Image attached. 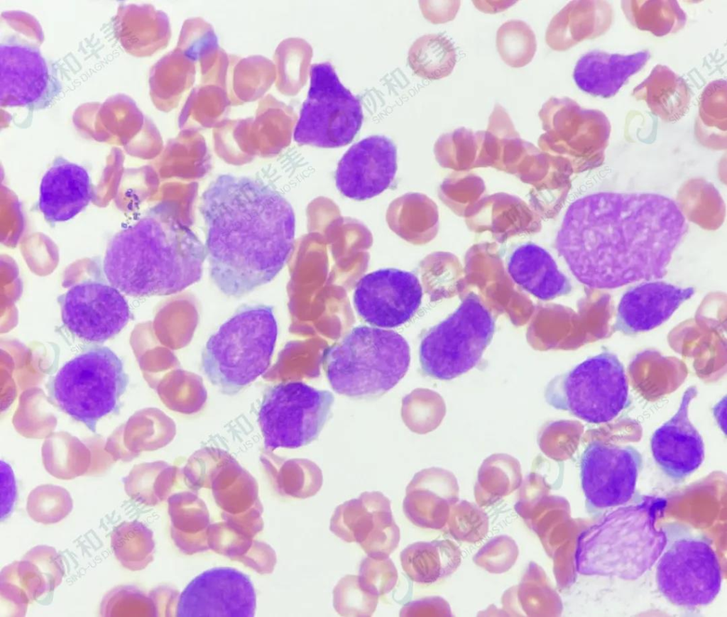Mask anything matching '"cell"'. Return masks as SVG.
<instances>
[{
	"mask_svg": "<svg viewBox=\"0 0 727 617\" xmlns=\"http://www.w3.org/2000/svg\"><path fill=\"white\" fill-rule=\"evenodd\" d=\"M540 114L551 117L562 129L570 146L588 168L601 164L608 146L611 126L606 115L595 109L581 108L568 97H550Z\"/></svg>",
	"mask_w": 727,
	"mask_h": 617,
	"instance_id": "7402d4cb",
	"label": "cell"
},
{
	"mask_svg": "<svg viewBox=\"0 0 727 617\" xmlns=\"http://www.w3.org/2000/svg\"><path fill=\"white\" fill-rule=\"evenodd\" d=\"M496 48L501 59L512 67H522L535 54L537 41L530 26L520 20L503 23L496 33Z\"/></svg>",
	"mask_w": 727,
	"mask_h": 617,
	"instance_id": "b9f144b4",
	"label": "cell"
},
{
	"mask_svg": "<svg viewBox=\"0 0 727 617\" xmlns=\"http://www.w3.org/2000/svg\"><path fill=\"white\" fill-rule=\"evenodd\" d=\"M94 196L87 170L58 156L42 178L38 207L48 223L63 222L84 210Z\"/></svg>",
	"mask_w": 727,
	"mask_h": 617,
	"instance_id": "603a6c76",
	"label": "cell"
},
{
	"mask_svg": "<svg viewBox=\"0 0 727 617\" xmlns=\"http://www.w3.org/2000/svg\"><path fill=\"white\" fill-rule=\"evenodd\" d=\"M297 116L293 109L267 94L258 103L255 118H250L249 137L256 155L278 153L290 143Z\"/></svg>",
	"mask_w": 727,
	"mask_h": 617,
	"instance_id": "f1b7e54d",
	"label": "cell"
},
{
	"mask_svg": "<svg viewBox=\"0 0 727 617\" xmlns=\"http://www.w3.org/2000/svg\"><path fill=\"white\" fill-rule=\"evenodd\" d=\"M332 388L355 399L378 398L406 374L410 349L398 332L373 326L353 328L322 357Z\"/></svg>",
	"mask_w": 727,
	"mask_h": 617,
	"instance_id": "5b68a950",
	"label": "cell"
},
{
	"mask_svg": "<svg viewBox=\"0 0 727 617\" xmlns=\"http://www.w3.org/2000/svg\"><path fill=\"white\" fill-rule=\"evenodd\" d=\"M397 171V148L384 136H371L351 146L339 160L336 185L345 197L366 200L382 193Z\"/></svg>",
	"mask_w": 727,
	"mask_h": 617,
	"instance_id": "d6986e66",
	"label": "cell"
},
{
	"mask_svg": "<svg viewBox=\"0 0 727 617\" xmlns=\"http://www.w3.org/2000/svg\"><path fill=\"white\" fill-rule=\"evenodd\" d=\"M50 491H36L28 498L27 512L35 522L45 525L59 523L72 509V500L66 492Z\"/></svg>",
	"mask_w": 727,
	"mask_h": 617,
	"instance_id": "ee69618b",
	"label": "cell"
},
{
	"mask_svg": "<svg viewBox=\"0 0 727 617\" xmlns=\"http://www.w3.org/2000/svg\"><path fill=\"white\" fill-rule=\"evenodd\" d=\"M694 293L693 287L681 288L659 280L633 286L620 300L614 330L625 335L650 331L667 321Z\"/></svg>",
	"mask_w": 727,
	"mask_h": 617,
	"instance_id": "44dd1931",
	"label": "cell"
},
{
	"mask_svg": "<svg viewBox=\"0 0 727 617\" xmlns=\"http://www.w3.org/2000/svg\"><path fill=\"white\" fill-rule=\"evenodd\" d=\"M274 62L253 55L239 58L230 55L226 92L231 105H240L262 97L275 82Z\"/></svg>",
	"mask_w": 727,
	"mask_h": 617,
	"instance_id": "d6a6232c",
	"label": "cell"
},
{
	"mask_svg": "<svg viewBox=\"0 0 727 617\" xmlns=\"http://www.w3.org/2000/svg\"><path fill=\"white\" fill-rule=\"evenodd\" d=\"M231 105L227 92L215 84H200L192 89L180 114L182 130L217 127Z\"/></svg>",
	"mask_w": 727,
	"mask_h": 617,
	"instance_id": "836d02e7",
	"label": "cell"
},
{
	"mask_svg": "<svg viewBox=\"0 0 727 617\" xmlns=\"http://www.w3.org/2000/svg\"><path fill=\"white\" fill-rule=\"evenodd\" d=\"M64 326L75 336L93 343H103L118 334L131 318L122 293L109 283L87 280L59 296Z\"/></svg>",
	"mask_w": 727,
	"mask_h": 617,
	"instance_id": "9a60e30c",
	"label": "cell"
},
{
	"mask_svg": "<svg viewBox=\"0 0 727 617\" xmlns=\"http://www.w3.org/2000/svg\"><path fill=\"white\" fill-rule=\"evenodd\" d=\"M0 62L1 107L42 110L59 96L61 84L34 43L18 34L2 36Z\"/></svg>",
	"mask_w": 727,
	"mask_h": 617,
	"instance_id": "4fadbf2b",
	"label": "cell"
},
{
	"mask_svg": "<svg viewBox=\"0 0 727 617\" xmlns=\"http://www.w3.org/2000/svg\"><path fill=\"white\" fill-rule=\"evenodd\" d=\"M312 56V48L304 40L288 38L274 54L275 86L283 94L295 95L305 84Z\"/></svg>",
	"mask_w": 727,
	"mask_h": 617,
	"instance_id": "74e56055",
	"label": "cell"
},
{
	"mask_svg": "<svg viewBox=\"0 0 727 617\" xmlns=\"http://www.w3.org/2000/svg\"><path fill=\"white\" fill-rule=\"evenodd\" d=\"M195 63L175 48L160 58L151 68L150 94L160 110L169 111L179 104L195 80Z\"/></svg>",
	"mask_w": 727,
	"mask_h": 617,
	"instance_id": "4dcf8cb0",
	"label": "cell"
},
{
	"mask_svg": "<svg viewBox=\"0 0 727 617\" xmlns=\"http://www.w3.org/2000/svg\"><path fill=\"white\" fill-rule=\"evenodd\" d=\"M650 56L647 50L626 55L593 50L579 59L573 77L582 91L604 98L611 97L645 66Z\"/></svg>",
	"mask_w": 727,
	"mask_h": 617,
	"instance_id": "d4e9b609",
	"label": "cell"
},
{
	"mask_svg": "<svg viewBox=\"0 0 727 617\" xmlns=\"http://www.w3.org/2000/svg\"><path fill=\"white\" fill-rule=\"evenodd\" d=\"M408 61L417 76L439 80L452 73L457 62V53L453 43L446 36L427 34L412 43Z\"/></svg>",
	"mask_w": 727,
	"mask_h": 617,
	"instance_id": "e575fe53",
	"label": "cell"
},
{
	"mask_svg": "<svg viewBox=\"0 0 727 617\" xmlns=\"http://www.w3.org/2000/svg\"><path fill=\"white\" fill-rule=\"evenodd\" d=\"M199 210L210 278L228 297L239 298L270 282L293 251L292 206L260 180L219 175L204 191Z\"/></svg>",
	"mask_w": 727,
	"mask_h": 617,
	"instance_id": "7a4b0ae2",
	"label": "cell"
},
{
	"mask_svg": "<svg viewBox=\"0 0 727 617\" xmlns=\"http://www.w3.org/2000/svg\"><path fill=\"white\" fill-rule=\"evenodd\" d=\"M643 458L631 445L591 442L580 461L581 488L590 512L625 505L635 494Z\"/></svg>",
	"mask_w": 727,
	"mask_h": 617,
	"instance_id": "5bb4252c",
	"label": "cell"
},
{
	"mask_svg": "<svg viewBox=\"0 0 727 617\" xmlns=\"http://www.w3.org/2000/svg\"><path fill=\"white\" fill-rule=\"evenodd\" d=\"M33 562L44 577L49 591H53L62 581L65 567L56 550L48 545H37L23 557Z\"/></svg>",
	"mask_w": 727,
	"mask_h": 617,
	"instance_id": "7dc6e473",
	"label": "cell"
},
{
	"mask_svg": "<svg viewBox=\"0 0 727 617\" xmlns=\"http://www.w3.org/2000/svg\"><path fill=\"white\" fill-rule=\"evenodd\" d=\"M446 603L439 597L425 598L406 604L400 610V616H437L444 615Z\"/></svg>",
	"mask_w": 727,
	"mask_h": 617,
	"instance_id": "c3c4849f",
	"label": "cell"
},
{
	"mask_svg": "<svg viewBox=\"0 0 727 617\" xmlns=\"http://www.w3.org/2000/svg\"><path fill=\"white\" fill-rule=\"evenodd\" d=\"M402 568L413 581L430 584L456 571L461 552L448 540L417 542L407 546L400 555Z\"/></svg>",
	"mask_w": 727,
	"mask_h": 617,
	"instance_id": "f546056e",
	"label": "cell"
},
{
	"mask_svg": "<svg viewBox=\"0 0 727 617\" xmlns=\"http://www.w3.org/2000/svg\"><path fill=\"white\" fill-rule=\"evenodd\" d=\"M330 530L347 542H357L371 557H387L400 541V530L390 501L380 492H364L359 498L337 507Z\"/></svg>",
	"mask_w": 727,
	"mask_h": 617,
	"instance_id": "ac0fdd59",
	"label": "cell"
},
{
	"mask_svg": "<svg viewBox=\"0 0 727 617\" xmlns=\"http://www.w3.org/2000/svg\"><path fill=\"white\" fill-rule=\"evenodd\" d=\"M277 337L272 306L242 305L207 340L203 373L220 392L235 395L268 370Z\"/></svg>",
	"mask_w": 727,
	"mask_h": 617,
	"instance_id": "8992f818",
	"label": "cell"
},
{
	"mask_svg": "<svg viewBox=\"0 0 727 617\" xmlns=\"http://www.w3.org/2000/svg\"><path fill=\"white\" fill-rule=\"evenodd\" d=\"M662 528L667 540L656 567L660 592L678 606L710 604L722 583L721 567L711 542L684 525L670 523Z\"/></svg>",
	"mask_w": 727,
	"mask_h": 617,
	"instance_id": "30bf717a",
	"label": "cell"
},
{
	"mask_svg": "<svg viewBox=\"0 0 727 617\" xmlns=\"http://www.w3.org/2000/svg\"><path fill=\"white\" fill-rule=\"evenodd\" d=\"M545 398L553 408L589 423L609 422L630 403L624 366L615 354L603 351L554 377Z\"/></svg>",
	"mask_w": 727,
	"mask_h": 617,
	"instance_id": "9c48e42d",
	"label": "cell"
},
{
	"mask_svg": "<svg viewBox=\"0 0 727 617\" xmlns=\"http://www.w3.org/2000/svg\"><path fill=\"white\" fill-rule=\"evenodd\" d=\"M633 95L645 101L654 114L667 122L681 119L688 111L691 99L686 82L662 65H656L635 87Z\"/></svg>",
	"mask_w": 727,
	"mask_h": 617,
	"instance_id": "83f0119b",
	"label": "cell"
},
{
	"mask_svg": "<svg viewBox=\"0 0 727 617\" xmlns=\"http://www.w3.org/2000/svg\"><path fill=\"white\" fill-rule=\"evenodd\" d=\"M256 596L250 578L232 567H215L195 577L181 592L176 616L252 617Z\"/></svg>",
	"mask_w": 727,
	"mask_h": 617,
	"instance_id": "e0dca14e",
	"label": "cell"
},
{
	"mask_svg": "<svg viewBox=\"0 0 727 617\" xmlns=\"http://www.w3.org/2000/svg\"><path fill=\"white\" fill-rule=\"evenodd\" d=\"M422 295L415 274L388 268L361 277L355 286L353 301L356 312L365 322L389 329L408 322L418 310Z\"/></svg>",
	"mask_w": 727,
	"mask_h": 617,
	"instance_id": "2e32d148",
	"label": "cell"
},
{
	"mask_svg": "<svg viewBox=\"0 0 727 617\" xmlns=\"http://www.w3.org/2000/svg\"><path fill=\"white\" fill-rule=\"evenodd\" d=\"M667 501L640 496L632 504L611 511L580 533L574 554L576 570L585 576L635 580L655 564L666 545L657 520Z\"/></svg>",
	"mask_w": 727,
	"mask_h": 617,
	"instance_id": "277c9868",
	"label": "cell"
},
{
	"mask_svg": "<svg viewBox=\"0 0 727 617\" xmlns=\"http://www.w3.org/2000/svg\"><path fill=\"white\" fill-rule=\"evenodd\" d=\"M111 547L124 568L131 571L141 570L152 559L154 547L152 533L138 521L124 522L112 531Z\"/></svg>",
	"mask_w": 727,
	"mask_h": 617,
	"instance_id": "ab89813d",
	"label": "cell"
},
{
	"mask_svg": "<svg viewBox=\"0 0 727 617\" xmlns=\"http://www.w3.org/2000/svg\"><path fill=\"white\" fill-rule=\"evenodd\" d=\"M378 601V596L365 591L356 575L344 577L333 590L334 608L343 616H371Z\"/></svg>",
	"mask_w": 727,
	"mask_h": 617,
	"instance_id": "7bdbcfd3",
	"label": "cell"
},
{
	"mask_svg": "<svg viewBox=\"0 0 727 617\" xmlns=\"http://www.w3.org/2000/svg\"><path fill=\"white\" fill-rule=\"evenodd\" d=\"M194 63L199 62L201 78L207 76L224 59L212 26L201 18L187 19L175 48Z\"/></svg>",
	"mask_w": 727,
	"mask_h": 617,
	"instance_id": "8d00e7d4",
	"label": "cell"
},
{
	"mask_svg": "<svg viewBox=\"0 0 727 617\" xmlns=\"http://www.w3.org/2000/svg\"><path fill=\"white\" fill-rule=\"evenodd\" d=\"M148 599L131 586H121L110 591L100 606L102 616H146L149 615Z\"/></svg>",
	"mask_w": 727,
	"mask_h": 617,
	"instance_id": "bcb514c9",
	"label": "cell"
},
{
	"mask_svg": "<svg viewBox=\"0 0 727 617\" xmlns=\"http://www.w3.org/2000/svg\"><path fill=\"white\" fill-rule=\"evenodd\" d=\"M505 265L511 279L540 300H552L572 291L569 279L559 270L554 258L536 244L527 242L515 247Z\"/></svg>",
	"mask_w": 727,
	"mask_h": 617,
	"instance_id": "cb8c5ba5",
	"label": "cell"
},
{
	"mask_svg": "<svg viewBox=\"0 0 727 617\" xmlns=\"http://www.w3.org/2000/svg\"><path fill=\"white\" fill-rule=\"evenodd\" d=\"M697 391H685L674 415L658 427L650 439L652 457L669 479L682 482L697 470L704 459L703 439L689 417V408Z\"/></svg>",
	"mask_w": 727,
	"mask_h": 617,
	"instance_id": "ffe728a7",
	"label": "cell"
},
{
	"mask_svg": "<svg viewBox=\"0 0 727 617\" xmlns=\"http://www.w3.org/2000/svg\"><path fill=\"white\" fill-rule=\"evenodd\" d=\"M114 31L123 48L135 56H149L165 48L170 39L168 17L151 5L119 7Z\"/></svg>",
	"mask_w": 727,
	"mask_h": 617,
	"instance_id": "4316f807",
	"label": "cell"
},
{
	"mask_svg": "<svg viewBox=\"0 0 727 617\" xmlns=\"http://www.w3.org/2000/svg\"><path fill=\"white\" fill-rule=\"evenodd\" d=\"M621 6L634 26L656 36L677 32L687 22L686 14L677 1H623Z\"/></svg>",
	"mask_w": 727,
	"mask_h": 617,
	"instance_id": "d590c367",
	"label": "cell"
},
{
	"mask_svg": "<svg viewBox=\"0 0 727 617\" xmlns=\"http://www.w3.org/2000/svg\"><path fill=\"white\" fill-rule=\"evenodd\" d=\"M358 579L365 591L379 596L389 593L395 587L398 572L389 557L368 556L361 563Z\"/></svg>",
	"mask_w": 727,
	"mask_h": 617,
	"instance_id": "f6af8a7d",
	"label": "cell"
},
{
	"mask_svg": "<svg viewBox=\"0 0 727 617\" xmlns=\"http://www.w3.org/2000/svg\"><path fill=\"white\" fill-rule=\"evenodd\" d=\"M334 398L302 381H287L264 394L258 421L266 449H296L316 439L329 420Z\"/></svg>",
	"mask_w": 727,
	"mask_h": 617,
	"instance_id": "7c38bea8",
	"label": "cell"
},
{
	"mask_svg": "<svg viewBox=\"0 0 727 617\" xmlns=\"http://www.w3.org/2000/svg\"><path fill=\"white\" fill-rule=\"evenodd\" d=\"M612 18V9L606 1H570L550 22L546 43L553 50H567L585 39L604 33Z\"/></svg>",
	"mask_w": 727,
	"mask_h": 617,
	"instance_id": "484cf974",
	"label": "cell"
},
{
	"mask_svg": "<svg viewBox=\"0 0 727 617\" xmlns=\"http://www.w3.org/2000/svg\"><path fill=\"white\" fill-rule=\"evenodd\" d=\"M687 231L681 208L667 197L603 192L569 205L554 244L579 282L609 290L665 277Z\"/></svg>",
	"mask_w": 727,
	"mask_h": 617,
	"instance_id": "6da1fadb",
	"label": "cell"
},
{
	"mask_svg": "<svg viewBox=\"0 0 727 617\" xmlns=\"http://www.w3.org/2000/svg\"><path fill=\"white\" fill-rule=\"evenodd\" d=\"M129 381L121 359L109 347L94 345L66 362L48 388L63 412L95 433L101 418L119 411Z\"/></svg>",
	"mask_w": 727,
	"mask_h": 617,
	"instance_id": "52a82bcc",
	"label": "cell"
},
{
	"mask_svg": "<svg viewBox=\"0 0 727 617\" xmlns=\"http://www.w3.org/2000/svg\"><path fill=\"white\" fill-rule=\"evenodd\" d=\"M206 258L205 246L163 201L110 239L103 272L126 295H170L200 280Z\"/></svg>",
	"mask_w": 727,
	"mask_h": 617,
	"instance_id": "3957f363",
	"label": "cell"
},
{
	"mask_svg": "<svg viewBox=\"0 0 727 617\" xmlns=\"http://www.w3.org/2000/svg\"><path fill=\"white\" fill-rule=\"evenodd\" d=\"M406 492L403 511L411 523L423 528L444 526L450 515L449 504L432 492L420 472L415 476Z\"/></svg>",
	"mask_w": 727,
	"mask_h": 617,
	"instance_id": "f35d334b",
	"label": "cell"
},
{
	"mask_svg": "<svg viewBox=\"0 0 727 617\" xmlns=\"http://www.w3.org/2000/svg\"><path fill=\"white\" fill-rule=\"evenodd\" d=\"M495 328V320L479 296L466 294L452 314L422 335V372L447 381L470 371L480 362Z\"/></svg>",
	"mask_w": 727,
	"mask_h": 617,
	"instance_id": "ba28073f",
	"label": "cell"
},
{
	"mask_svg": "<svg viewBox=\"0 0 727 617\" xmlns=\"http://www.w3.org/2000/svg\"><path fill=\"white\" fill-rule=\"evenodd\" d=\"M310 86L295 125L300 145L338 148L351 143L361 129L360 101L339 81L329 62L313 64Z\"/></svg>",
	"mask_w": 727,
	"mask_h": 617,
	"instance_id": "8fae6325",
	"label": "cell"
},
{
	"mask_svg": "<svg viewBox=\"0 0 727 617\" xmlns=\"http://www.w3.org/2000/svg\"><path fill=\"white\" fill-rule=\"evenodd\" d=\"M480 513L481 512L479 511L477 513H464L463 515H458V528H460L461 530H470V534H471V531L474 530V528H477L476 526H474V523H479V522H488L486 516L474 520V517Z\"/></svg>",
	"mask_w": 727,
	"mask_h": 617,
	"instance_id": "681fc988",
	"label": "cell"
},
{
	"mask_svg": "<svg viewBox=\"0 0 727 617\" xmlns=\"http://www.w3.org/2000/svg\"><path fill=\"white\" fill-rule=\"evenodd\" d=\"M49 592L38 567L26 559L14 562L1 571V604H6L11 616H24L30 603Z\"/></svg>",
	"mask_w": 727,
	"mask_h": 617,
	"instance_id": "1f68e13d",
	"label": "cell"
},
{
	"mask_svg": "<svg viewBox=\"0 0 727 617\" xmlns=\"http://www.w3.org/2000/svg\"><path fill=\"white\" fill-rule=\"evenodd\" d=\"M166 155L180 177H201L210 168L211 156L205 140L196 130H182L169 142Z\"/></svg>",
	"mask_w": 727,
	"mask_h": 617,
	"instance_id": "60d3db41",
	"label": "cell"
}]
</instances>
